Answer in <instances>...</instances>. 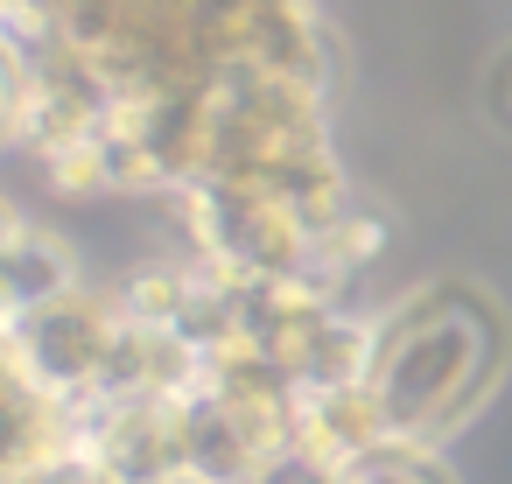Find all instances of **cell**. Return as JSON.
<instances>
[{
    "label": "cell",
    "instance_id": "obj_1",
    "mask_svg": "<svg viewBox=\"0 0 512 484\" xmlns=\"http://www.w3.org/2000/svg\"><path fill=\"white\" fill-rule=\"evenodd\" d=\"M512 358L505 309L477 281H421L372 309V372L365 386L386 407L393 442L442 449L498 393Z\"/></svg>",
    "mask_w": 512,
    "mask_h": 484
},
{
    "label": "cell",
    "instance_id": "obj_2",
    "mask_svg": "<svg viewBox=\"0 0 512 484\" xmlns=\"http://www.w3.org/2000/svg\"><path fill=\"white\" fill-rule=\"evenodd\" d=\"M120 323H127L120 288L78 281V288H64V295H50V302L22 309L8 330H15V344H22V358H29L71 407H85V400H99V386H106Z\"/></svg>",
    "mask_w": 512,
    "mask_h": 484
},
{
    "label": "cell",
    "instance_id": "obj_3",
    "mask_svg": "<svg viewBox=\"0 0 512 484\" xmlns=\"http://www.w3.org/2000/svg\"><path fill=\"white\" fill-rule=\"evenodd\" d=\"M78 281H85V260H78L71 239L50 232L43 218H29V232H22L8 253H0V309H8V323H15L22 309L50 302V295L78 288Z\"/></svg>",
    "mask_w": 512,
    "mask_h": 484
},
{
    "label": "cell",
    "instance_id": "obj_4",
    "mask_svg": "<svg viewBox=\"0 0 512 484\" xmlns=\"http://www.w3.org/2000/svg\"><path fill=\"white\" fill-rule=\"evenodd\" d=\"M337 484H449V470H442V449L386 442L379 456H365V463H358V470H344Z\"/></svg>",
    "mask_w": 512,
    "mask_h": 484
},
{
    "label": "cell",
    "instance_id": "obj_5",
    "mask_svg": "<svg viewBox=\"0 0 512 484\" xmlns=\"http://www.w3.org/2000/svg\"><path fill=\"white\" fill-rule=\"evenodd\" d=\"M22 106H29V71H22V50L0 36V155L22 148Z\"/></svg>",
    "mask_w": 512,
    "mask_h": 484
}]
</instances>
